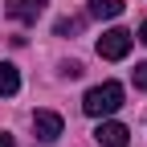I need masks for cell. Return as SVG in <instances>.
<instances>
[{"label":"cell","instance_id":"obj_8","mask_svg":"<svg viewBox=\"0 0 147 147\" xmlns=\"http://www.w3.org/2000/svg\"><path fill=\"white\" fill-rule=\"evenodd\" d=\"M135 86H139V90H147V61H139V65H135Z\"/></svg>","mask_w":147,"mask_h":147},{"label":"cell","instance_id":"obj_3","mask_svg":"<svg viewBox=\"0 0 147 147\" xmlns=\"http://www.w3.org/2000/svg\"><path fill=\"white\" fill-rule=\"evenodd\" d=\"M61 115H53V110H37L33 115V131H37V139L41 143H53V139H61Z\"/></svg>","mask_w":147,"mask_h":147},{"label":"cell","instance_id":"obj_2","mask_svg":"<svg viewBox=\"0 0 147 147\" xmlns=\"http://www.w3.org/2000/svg\"><path fill=\"white\" fill-rule=\"evenodd\" d=\"M127 53H131V33H127V29H106V33L98 37V57L123 61Z\"/></svg>","mask_w":147,"mask_h":147},{"label":"cell","instance_id":"obj_10","mask_svg":"<svg viewBox=\"0 0 147 147\" xmlns=\"http://www.w3.org/2000/svg\"><path fill=\"white\" fill-rule=\"evenodd\" d=\"M0 147H16V143H12V135H0Z\"/></svg>","mask_w":147,"mask_h":147},{"label":"cell","instance_id":"obj_5","mask_svg":"<svg viewBox=\"0 0 147 147\" xmlns=\"http://www.w3.org/2000/svg\"><path fill=\"white\" fill-rule=\"evenodd\" d=\"M45 0H8L4 12L12 16V21H25V25H37V16H41Z\"/></svg>","mask_w":147,"mask_h":147},{"label":"cell","instance_id":"obj_6","mask_svg":"<svg viewBox=\"0 0 147 147\" xmlns=\"http://www.w3.org/2000/svg\"><path fill=\"white\" fill-rule=\"evenodd\" d=\"M123 0H90V16H98V21H115V16H123Z\"/></svg>","mask_w":147,"mask_h":147},{"label":"cell","instance_id":"obj_11","mask_svg":"<svg viewBox=\"0 0 147 147\" xmlns=\"http://www.w3.org/2000/svg\"><path fill=\"white\" fill-rule=\"evenodd\" d=\"M139 41H143V45H147V21H143V29H139Z\"/></svg>","mask_w":147,"mask_h":147},{"label":"cell","instance_id":"obj_4","mask_svg":"<svg viewBox=\"0 0 147 147\" xmlns=\"http://www.w3.org/2000/svg\"><path fill=\"white\" fill-rule=\"evenodd\" d=\"M94 139L102 143V147H127V143H131V131H127V127L123 123H98V131H94Z\"/></svg>","mask_w":147,"mask_h":147},{"label":"cell","instance_id":"obj_9","mask_svg":"<svg viewBox=\"0 0 147 147\" xmlns=\"http://www.w3.org/2000/svg\"><path fill=\"white\" fill-rule=\"evenodd\" d=\"M74 29H78V21H57V33L65 37V33H74Z\"/></svg>","mask_w":147,"mask_h":147},{"label":"cell","instance_id":"obj_1","mask_svg":"<svg viewBox=\"0 0 147 147\" xmlns=\"http://www.w3.org/2000/svg\"><path fill=\"white\" fill-rule=\"evenodd\" d=\"M119 106H123V86L119 82H102L94 90H86V98H82V110L90 119H110Z\"/></svg>","mask_w":147,"mask_h":147},{"label":"cell","instance_id":"obj_7","mask_svg":"<svg viewBox=\"0 0 147 147\" xmlns=\"http://www.w3.org/2000/svg\"><path fill=\"white\" fill-rule=\"evenodd\" d=\"M16 90H21V74H16V65L0 61V94H4V98H12Z\"/></svg>","mask_w":147,"mask_h":147}]
</instances>
